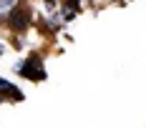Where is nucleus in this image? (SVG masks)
I'll list each match as a JSON object with an SVG mask.
<instances>
[{
  "mask_svg": "<svg viewBox=\"0 0 146 128\" xmlns=\"http://www.w3.org/2000/svg\"><path fill=\"white\" fill-rule=\"evenodd\" d=\"M18 73L25 75V78H30V80H43V78H45L43 65H40L35 58H30V60H25L23 65H18Z\"/></svg>",
  "mask_w": 146,
  "mask_h": 128,
  "instance_id": "1",
  "label": "nucleus"
},
{
  "mask_svg": "<svg viewBox=\"0 0 146 128\" xmlns=\"http://www.w3.org/2000/svg\"><path fill=\"white\" fill-rule=\"evenodd\" d=\"M28 18H30V13L25 10V8H15L13 13H10V23H13L15 30H23L25 25H28Z\"/></svg>",
  "mask_w": 146,
  "mask_h": 128,
  "instance_id": "2",
  "label": "nucleus"
},
{
  "mask_svg": "<svg viewBox=\"0 0 146 128\" xmlns=\"http://www.w3.org/2000/svg\"><path fill=\"white\" fill-rule=\"evenodd\" d=\"M18 5H20V0H0V20H8Z\"/></svg>",
  "mask_w": 146,
  "mask_h": 128,
  "instance_id": "3",
  "label": "nucleus"
},
{
  "mask_svg": "<svg viewBox=\"0 0 146 128\" xmlns=\"http://www.w3.org/2000/svg\"><path fill=\"white\" fill-rule=\"evenodd\" d=\"M0 93H3V96H13L15 100H20V98H23V96L18 93V88H15L13 83H8V80H0Z\"/></svg>",
  "mask_w": 146,
  "mask_h": 128,
  "instance_id": "4",
  "label": "nucleus"
},
{
  "mask_svg": "<svg viewBox=\"0 0 146 128\" xmlns=\"http://www.w3.org/2000/svg\"><path fill=\"white\" fill-rule=\"evenodd\" d=\"M0 55H3V45H0Z\"/></svg>",
  "mask_w": 146,
  "mask_h": 128,
  "instance_id": "5",
  "label": "nucleus"
}]
</instances>
